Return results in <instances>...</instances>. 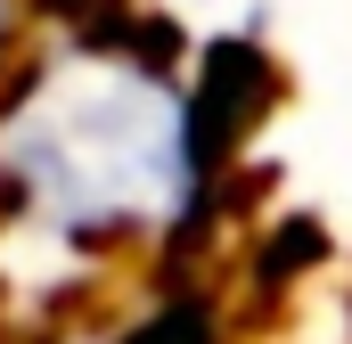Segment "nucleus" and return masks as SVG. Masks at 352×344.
I'll return each mask as SVG.
<instances>
[{
  "instance_id": "f257e3e1",
  "label": "nucleus",
  "mask_w": 352,
  "mask_h": 344,
  "mask_svg": "<svg viewBox=\"0 0 352 344\" xmlns=\"http://www.w3.org/2000/svg\"><path fill=\"white\" fill-rule=\"evenodd\" d=\"M25 180L66 222H131L156 213L180 180L173 115L148 83H82L50 98V115L25 131Z\"/></svg>"
}]
</instances>
